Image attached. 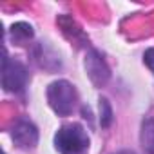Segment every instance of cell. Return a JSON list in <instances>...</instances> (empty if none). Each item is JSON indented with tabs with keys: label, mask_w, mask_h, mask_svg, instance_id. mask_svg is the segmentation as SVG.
I'll use <instances>...</instances> for the list:
<instances>
[{
	"label": "cell",
	"mask_w": 154,
	"mask_h": 154,
	"mask_svg": "<svg viewBox=\"0 0 154 154\" xmlns=\"http://www.w3.org/2000/svg\"><path fill=\"white\" fill-rule=\"evenodd\" d=\"M140 141L147 154H154V120L152 118H145L141 122Z\"/></svg>",
	"instance_id": "obj_6"
},
{
	"label": "cell",
	"mask_w": 154,
	"mask_h": 154,
	"mask_svg": "<svg viewBox=\"0 0 154 154\" xmlns=\"http://www.w3.org/2000/svg\"><path fill=\"white\" fill-rule=\"evenodd\" d=\"M11 36L17 42H26V40L33 38V27L26 22H17L11 26Z\"/></svg>",
	"instance_id": "obj_7"
},
{
	"label": "cell",
	"mask_w": 154,
	"mask_h": 154,
	"mask_svg": "<svg viewBox=\"0 0 154 154\" xmlns=\"http://www.w3.org/2000/svg\"><path fill=\"white\" fill-rule=\"evenodd\" d=\"M11 138H13V141L18 149L29 150L38 143V129L35 127V123H31L27 120H20L13 125Z\"/></svg>",
	"instance_id": "obj_5"
},
{
	"label": "cell",
	"mask_w": 154,
	"mask_h": 154,
	"mask_svg": "<svg viewBox=\"0 0 154 154\" xmlns=\"http://www.w3.org/2000/svg\"><path fill=\"white\" fill-rule=\"evenodd\" d=\"M143 60H145V63H147V67L154 72V47H150V49H147L145 51V54H143Z\"/></svg>",
	"instance_id": "obj_9"
},
{
	"label": "cell",
	"mask_w": 154,
	"mask_h": 154,
	"mask_svg": "<svg viewBox=\"0 0 154 154\" xmlns=\"http://www.w3.org/2000/svg\"><path fill=\"white\" fill-rule=\"evenodd\" d=\"M116 154H134V152H131V150H120V152H116Z\"/></svg>",
	"instance_id": "obj_10"
},
{
	"label": "cell",
	"mask_w": 154,
	"mask_h": 154,
	"mask_svg": "<svg viewBox=\"0 0 154 154\" xmlns=\"http://www.w3.org/2000/svg\"><path fill=\"white\" fill-rule=\"evenodd\" d=\"M100 123L102 127H109L112 123V109L105 98H100Z\"/></svg>",
	"instance_id": "obj_8"
},
{
	"label": "cell",
	"mask_w": 154,
	"mask_h": 154,
	"mask_svg": "<svg viewBox=\"0 0 154 154\" xmlns=\"http://www.w3.org/2000/svg\"><path fill=\"white\" fill-rule=\"evenodd\" d=\"M47 102L58 116H69L78 102V93L67 80H56L47 87Z\"/></svg>",
	"instance_id": "obj_2"
},
{
	"label": "cell",
	"mask_w": 154,
	"mask_h": 154,
	"mask_svg": "<svg viewBox=\"0 0 154 154\" xmlns=\"http://www.w3.org/2000/svg\"><path fill=\"white\" fill-rule=\"evenodd\" d=\"M54 147L60 154H84L89 149V136L80 123H67L54 134Z\"/></svg>",
	"instance_id": "obj_1"
},
{
	"label": "cell",
	"mask_w": 154,
	"mask_h": 154,
	"mask_svg": "<svg viewBox=\"0 0 154 154\" xmlns=\"http://www.w3.org/2000/svg\"><path fill=\"white\" fill-rule=\"evenodd\" d=\"M85 71L96 87H103L111 78V69L98 51H89L85 56Z\"/></svg>",
	"instance_id": "obj_4"
},
{
	"label": "cell",
	"mask_w": 154,
	"mask_h": 154,
	"mask_svg": "<svg viewBox=\"0 0 154 154\" xmlns=\"http://www.w3.org/2000/svg\"><path fill=\"white\" fill-rule=\"evenodd\" d=\"M29 72L26 65L15 58H9L4 54L2 60V87L8 93H22L27 85Z\"/></svg>",
	"instance_id": "obj_3"
}]
</instances>
